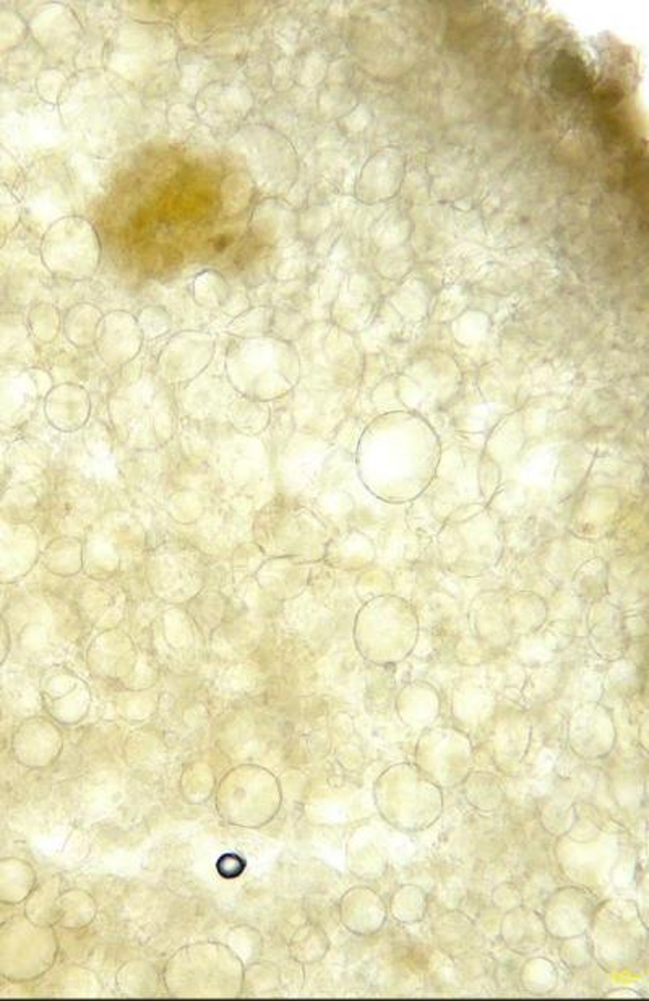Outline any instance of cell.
<instances>
[{
  "mask_svg": "<svg viewBox=\"0 0 649 1001\" xmlns=\"http://www.w3.org/2000/svg\"><path fill=\"white\" fill-rule=\"evenodd\" d=\"M55 937L47 926L16 917L0 926V976L27 982L43 976L55 959Z\"/></svg>",
  "mask_w": 649,
  "mask_h": 1001,
  "instance_id": "6da1fadb",
  "label": "cell"
},
{
  "mask_svg": "<svg viewBox=\"0 0 649 1001\" xmlns=\"http://www.w3.org/2000/svg\"><path fill=\"white\" fill-rule=\"evenodd\" d=\"M13 755L28 768H44L54 763L62 750V737L52 722L43 718L24 721L12 742Z\"/></svg>",
  "mask_w": 649,
  "mask_h": 1001,
  "instance_id": "7a4b0ae2",
  "label": "cell"
},
{
  "mask_svg": "<svg viewBox=\"0 0 649 1001\" xmlns=\"http://www.w3.org/2000/svg\"><path fill=\"white\" fill-rule=\"evenodd\" d=\"M591 89L586 65L580 58L560 52L550 69V90L557 100L570 101Z\"/></svg>",
  "mask_w": 649,
  "mask_h": 1001,
  "instance_id": "3957f363",
  "label": "cell"
},
{
  "mask_svg": "<svg viewBox=\"0 0 649 1001\" xmlns=\"http://www.w3.org/2000/svg\"><path fill=\"white\" fill-rule=\"evenodd\" d=\"M37 884V874L28 861L13 859L0 860V902L16 906L27 901Z\"/></svg>",
  "mask_w": 649,
  "mask_h": 1001,
  "instance_id": "277c9868",
  "label": "cell"
},
{
  "mask_svg": "<svg viewBox=\"0 0 649 1001\" xmlns=\"http://www.w3.org/2000/svg\"><path fill=\"white\" fill-rule=\"evenodd\" d=\"M622 89H620V85H617V83L614 82L604 83L601 89L598 90V93H596V106H598L599 110L604 111V113H607V111L609 110H614L617 104L622 103Z\"/></svg>",
  "mask_w": 649,
  "mask_h": 1001,
  "instance_id": "5b68a950",
  "label": "cell"
},
{
  "mask_svg": "<svg viewBox=\"0 0 649 1001\" xmlns=\"http://www.w3.org/2000/svg\"><path fill=\"white\" fill-rule=\"evenodd\" d=\"M596 125H598L599 134H601V137L606 142L619 143L622 141L624 135H626L622 122L617 117L609 116V114L599 116L598 121H596Z\"/></svg>",
  "mask_w": 649,
  "mask_h": 1001,
  "instance_id": "8992f818",
  "label": "cell"
},
{
  "mask_svg": "<svg viewBox=\"0 0 649 1001\" xmlns=\"http://www.w3.org/2000/svg\"><path fill=\"white\" fill-rule=\"evenodd\" d=\"M7 650H9V640H7L6 627H3V622L0 620V664H2L3 659H6Z\"/></svg>",
  "mask_w": 649,
  "mask_h": 1001,
  "instance_id": "52a82bcc",
  "label": "cell"
},
{
  "mask_svg": "<svg viewBox=\"0 0 649 1001\" xmlns=\"http://www.w3.org/2000/svg\"><path fill=\"white\" fill-rule=\"evenodd\" d=\"M229 244H231V237H228V236L218 237V239L215 240L216 252H223V250H225L226 247L229 246Z\"/></svg>",
  "mask_w": 649,
  "mask_h": 1001,
  "instance_id": "ba28073f",
  "label": "cell"
}]
</instances>
